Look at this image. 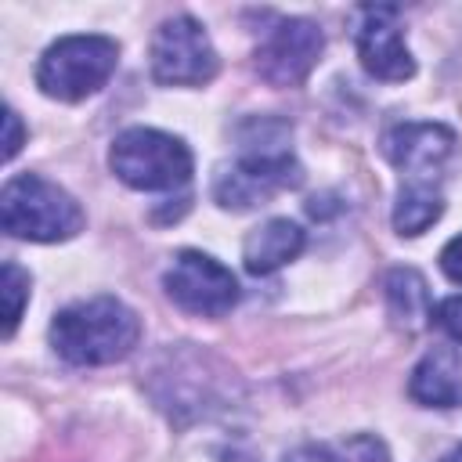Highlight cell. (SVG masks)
Segmentation results:
<instances>
[{"label":"cell","instance_id":"6da1fadb","mask_svg":"<svg viewBox=\"0 0 462 462\" xmlns=\"http://www.w3.org/2000/svg\"><path fill=\"white\" fill-rule=\"evenodd\" d=\"M141 339V318L116 296L69 303L51 321V346L61 361L94 368L123 361Z\"/></svg>","mask_w":462,"mask_h":462},{"label":"cell","instance_id":"e0dca14e","mask_svg":"<svg viewBox=\"0 0 462 462\" xmlns=\"http://www.w3.org/2000/svg\"><path fill=\"white\" fill-rule=\"evenodd\" d=\"M430 321H433L440 332H448L451 339L462 343V296H448V300H440V303L433 307Z\"/></svg>","mask_w":462,"mask_h":462},{"label":"cell","instance_id":"3957f363","mask_svg":"<svg viewBox=\"0 0 462 462\" xmlns=\"http://www.w3.org/2000/svg\"><path fill=\"white\" fill-rule=\"evenodd\" d=\"M0 224L11 238L65 242L83 231L79 202L40 173H18L0 191Z\"/></svg>","mask_w":462,"mask_h":462},{"label":"cell","instance_id":"ffe728a7","mask_svg":"<svg viewBox=\"0 0 462 462\" xmlns=\"http://www.w3.org/2000/svg\"><path fill=\"white\" fill-rule=\"evenodd\" d=\"M440 462H462V444H455V448H451V451H448Z\"/></svg>","mask_w":462,"mask_h":462},{"label":"cell","instance_id":"4fadbf2b","mask_svg":"<svg viewBox=\"0 0 462 462\" xmlns=\"http://www.w3.org/2000/svg\"><path fill=\"white\" fill-rule=\"evenodd\" d=\"M386 307H390V318L397 328L404 332H415L430 321L433 307H430V289H426V278L415 271V267H393L386 274Z\"/></svg>","mask_w":462,"mask_h":462},{"label":"cell","instance_id":"277c9868","mask_svg":"<svg viewBox=\"0 0 462 462\" xmlns=\"http://www.w3.org/2000/svg\"><path fill=\"white\" fill-rule=\"evenodd\" d=\"M112 173L137 191H173L191 180V148L162 130L152 126H130L123 130L108 148Z\"/></svg>","mask_w":462,"mask_h":462},{"label":"cell","instance_id":"7a4b0ae2","mask_svg":"<svg viewBox=\"0 0 462 462\" xmlns=\"http://www.w3.org/2000/svg\"><path fill=\"white\" fill-rule=\"evenodd\" d=\"M256 130L260 137H242V155L231 166H220L213 180V199L224 209H253L303 184V166L285 148V141L267 137L260 123Z\"/></svg>","mask_w":462,"mask_h":462},{"label":"cell","instance_id":"44dd1931","mask_svg":"<svg viewBox=\"0 0 462 462\" xmlns=\"http://www.w3.org/2000/svg\"><path fill=\"white\" fill-rule=\"evenodd\" d=\"M296 462H300V458H296ZM318 462H325V458H321V451H318Z\"/></svg>","mask_w":462,"mask_h":462},{"label":"cell","instance_id":"ba28073f","mask_svg":"<svg viewBox=\"0 0 462 462\" xmlns=\"http://www.w3.org/2000/svg\"><path fill=\"white\" fill-rule=\"evenodd\" d=\"M162 289L180 310L199 318H220L238 303L235 274L220 260L199 249H180L173 256V263L162 274Z\"/></svg>","mask_w":462,"mask_h":462},{"label":"cell","instance_id":"ac0fdd59","mask_svg":"<svg viewBox=\"0 0 462 462\" xmlns=\"http://www.w3.org/2000/svg\"><path fill=\"white\" fill-rule=\"evenodd\" d=\"M440 271L462 285V235H455L444 249H440Z\"/></svg>","mask_w":462,"mask_h":462},{"label":"cell","instance_id":"5b68a950","mask_svg":"<svg viewBox=\"0 0 462 462\" xmlns=\"http://www.w3.org/2000/svg\"><path fill=\"white\" fill-rule=\"evenodd\" d=\"M116 61H119V43L112 36H97V32L61 36L43 51L36 65V87L58 101H83L108 83Z\"/></svg>","mask_w":462,"mask_h":462},{"label":"cell","instance_id":"9a60e30c","mask_svg":"<svg viewBox=\"0 0 462 462\" xmlns=\"http://www.w3.org/2000/svg\"><path fill=\"white\" fill-rule=\"evenodd\" d=\"M325 462H390V451L379 437L372 433H354L346 440H339L336 448H321Z\"/></svg>","mask_w":462,"mask_h":462},{"label":"cell","instance_id":"52a82bcc","mask_svg":"<svg viewBox=\"0 0 462 462\" xmlns=\"http://www.w3.org/2000/svg\"><path fill=\"white\" fill-rule=\"evenodd\" d=\"M220 58L191 14L166 18L152 40V76L166 87H202L217 76Z\"/></svg>","mask_w":462,"mask_h":462},{"label":"cell","instance_id":"8fae6325","mask_svg":"<svg viewBox=\"0 0 462 462\" xmlns=\"http://www.w3.org/2000/svg\"><path fill=\"white\" fill-rule=\"evenodd\" d=\"M411 401L426 408H455L462 404V354L455 346H433L419 357L408 379Z\"/></svg>","mask_w":462,"mask_h":462},{"label":"cell","instance_id":"7c38bea8","mask_svg":"<svg viewBox=\"0 0 462 462\" xmlns=\"http://www.w3.org/2000/svg\"><path fill=\"white\" fill-rule=\"evenodd\" d=\"M307 245V235L296 220L289 217H274L267 224H260L256 231H249L245 245H242V260L249 274H271L278 267H285L289 260H296Z\"/></svg>","mask_w":462,"mask_h":462},{"label":"cell","instance_id":"30bf717a","mask_svg":"<svg viewBox=\"0 0 462 462\" xmlns=\"http://www.w3.org/2000/svg\"><path fill=\"white\" fill-rule=\"evenodd\" d=\"M397 14H401L397 7L375 4V7H361V22H357V58L365 72L383 83H404L415 76V58L404 43V29Z\"/></svg>","mask_w":462,"mask_h":462},{"label":"cell","instance_id":"9c48e42d","mask_svg":"<svg viewBox=\"0 0 462 462\" xmlns=\"http://www.w3.org/2000/svg\"><path fill=\"white\" fill-rule=\"evenodd\" d=\"M325 51V36L310 18H278L256 43V72L271 87H300Z\"/></svg>","mask_w":462,"mask_h":462},{"label":"cell","instance_id":"d6986e66","mask_svg":"<svg viewBox=\"0 0 462 462\" xmlns=\"http://www.w3.org/2000/svg\"><path fill=\"white\" fill-rule=\"evenodd\" d=\"M4 126H7V137H4V159H14L18 148H22V119L14 108L4 112Z\"/></svg>","mask_w":462,"mask_h":462},{"label":"cell","instance_id":"8992f818","mask_svg":"<svg viewBox=\"0 0 462 462\" xmlns=\"http://www.w3.org/2000/svg\"><path fill=\"white\" fill-rule=\"evenodd\" d=\"M455 144V130L444 123H397L383 134V155L397 166L401 191L411 195H440Z\"/></svg>","mask_w":462,"mask_h":462},{"label":"cell","instance_id":"5bb4252c","mask_svg":"<svg viewBox=\"0 0 462 462\" xmlns=\"http://www.w3.org/2000/svg\"><path fill=\"white\" fill-rule=\"evenodd\" d=\"M444 213V195H411L401 191L397 206H393V227L401 235H422L433 220H440Z\"/></svg>","mask_w":462,"mask_h":462},{"label":"cell","instance_id":"2e32d148","mask_svg":"<svg viewBox=\"0 0 462 462\" xmlns=\"http://www.w3.org/2000/svg\"><path fill=\"white\" fill-rule=\"evenodd\" d=\"M25 296H29V274L14 260H7L4 263V336H14Z\"/></svg>","mask_w":462,"mask_h":462}]
</instances>
